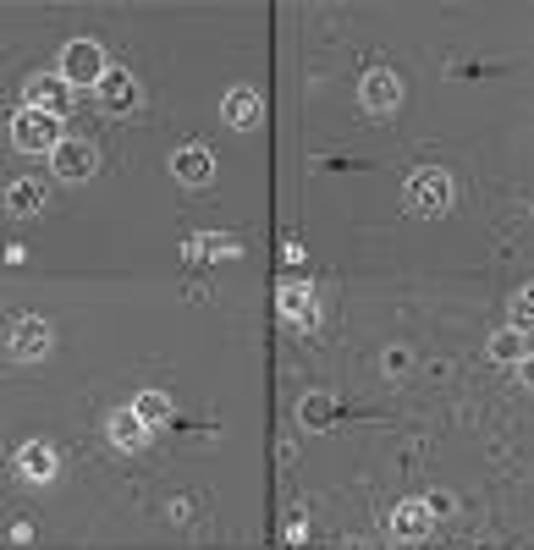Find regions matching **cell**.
I'll return each instance as SVG.
<instances>
[{
  "instance_id": "6da1fadb",
  "label": "cell",
  "mask_w": 534,
  "mask_h": 550,
  "mask_svg": "<svg viewBox=\"0 0 534 550\" xmlns=\"http://www.w3.org/2000/svg\"><path fill=\"white\" fill-rule=\"evenodd\" d=\"M452 204H457V182L441 165H424V171H413L408 182H402V209L419 215V220H441Z\"/></svg>"
},
{
  "instance_id": "7a4b0ae2",
  "label": "cell",
  "mask_w": 534,
  "mask_h": 550,
  "mask_svg": "<svg viewBox=\"0 0 534 550\" xmlns=\"http://www.w3.org/2000/svg\"><path fill=\"white\" fill-rule=\"evenodd\" d=\"M56 72L67 77L72 88H100V77L111 72V61H105V50L94 39H72V44H61Z\"/></svg>"
},
{
  "instance_id": "3957f363",
  "label": "cell",
  "mask_w": 534,
  "mask_h": 550,
  "mask_svg": "<svg viewBox=\"0 0 534 550\" xmlns=\"http://www.w3.org/2000/svg\"><path fill=\"white\" fill-rule=\"evenodd\" d=\"M61 121L56 116H45V110H17L12 116V149H23V154H56L61 149Z\"/></svg>"
},
{
  "instance_id": "277c9868",
  "label": "cell",
  "mask_w": 534,
  "mask_h": 550,
  "mask_svg": "<svg viewBox=\"0 0 534 550\" xmlns=\"http://www.w3.org/2000/svg\"><path fill=\"white\" fill-rule=\"evenodd\" d=\"M358 110H364L369 121H386L402 110V77L386 72V66H375V72L358 77Z\"/></svg>"
},
{
  "instance_id": "5b68a950",
  "label": "cell",
  "mask_w": 534,
  "mask_h": 550,
  "mask_svg": "<svg viewBox=\"0 0 534 550\" xmlns=\"http://www.w3.org/2000/svg\"><path fill=\"white\" fill-rule=\"evenodd\" d=\"M72 99H78V88L67 83L61 72H39V77H28L23 83V105L28 110H45V116H72Z\"/></svg>"
},
{
  "instance_id": "8992f818",
  "label": "cell",
  "mask_w": 534,
  "mask_h": 550,
  "mask_svg": "<svg viewBox=\"0 0 534 550\" xmlns=\"http://www.w3.org/2000/svg\"><path fill=\"white\" fill-rule=\"evenodd\" d=\"M94 99H100L105 116H138V110H144V88H138V77L122 72V66H111V72L100 77Z\"/></svg>"
},
{
  "instance_id": "52a82bcc",
  "label": "cell",
  "mask_w": 534,
  "mask_h": 550,
  "mask_svg": "<svg viewBox=\"0 0 534 550\" xmlns=\"http://www.w3.org/2000/svg\"><path fill=\"white\" fill-rule=\"evenodd\" d=\"M50 171H56L61 182H94V171H100L94 138H61V149L50 154Z\"/></svg>"
},
{
  "instance_id": "ba28073f",
  "label": "cell",
  "mask_w": 534,
  "mask_h": 550,
  "mask_svg": "<svg viewBox=\"0 0 534 550\" xmlns=\"http://www.w3.org/2000/svg\"><path fill=\"white\" fill-rule=\"evenodd\" d=\"M50 352H56V330H50V319L39 314H23L12 325V358L17 363H45Z\"/></svg>"
},
{
  "instance_id": "9c48e42d",
  "label": "cell",
  "mask_w": 534,
  "mask_h": 550,
  "mask_svg": "<svg viewBox=\"0 0 534 550\" xmlns=\"http://www.w3.org/2000/svg\"><path fill=\"white\" fill-rule=\"evenodd\" d=\"M276 314H281V325H287V330L314 336V330H320V297H314V286H281Z\"/></svg>"
},
{
  "instance_id": "30bf717a",
  "label": "cell",
  "mask_w": 534,
  "mask_h": 550,
  "mask_svg": "<svg viewBox=\"0 0 534 550\" xmlns=\"http://www.w3.org/2000/svg\"><path fill=\"white\" fill-rule=\"evenodd\" d=\"M166 171L177 176L182 187H204V182L215 176V154L204 149V143H182V149H171Z\"/></svg>"
},
{
  "instance_id": "8fae6325",
  "label": "cell",
  "mask_w": 534,
  "mask_h": 550,
  "mask_svg": "<svg viewBox=\"0 0 534 550\" xmlns=\"http://www.w3.org/2000/svg\"><path fill=\"white\" fill-rule=\"evenodd\" d=\"M105 435H111V446H116V451H127V457H138V451L149 446V435H155V429H149L144 418L133 413V407H116V413L105 418Z\"/></svg>"
},
{
  "instance_id": "7c38bea8",
  "label": "cell",
  "mask_w": 534,
  "mask_h": 550,
  "mask_svg": "<svg viewBox=\"0 0 534 550\" xmlns=\"http://www.w3.org/2000/svg\"><path fill=\"white\" fill-rule=\"evenodd\" d=\"M17 473H23L28 484H56L61 473V457L50 440H28V446H17Z\"/></svg>"
},
{
  "instance_id": "4fadbf2b",
  "label": "cell",
  "mask_w": 534,
  "mask_h": 550,
  "mask_svg": "<svg viewBox=\"0 0 534 550\" xmlns=\"http://www.w3.org/2000/svg\"><path fill=\"white\" fill-rule=\"evenodd\" d=\"M386 528H391V539H402V545H419V539H430L435 517L424 512V501H397L391 517H386Z\"/></svg>"
},
{
  "instance_id": "5bb4252c",
  "label": "cell",
  "mask_w": 534,
  "mask_h": 550,
  "mask_svg": "<svg viewBox=\"0 0 534 550\" xmlns=\"http://www.w3.org/2000/svg\"><path fill=\"white\" fill-rule=\"evenodd\" d=\"M45 204H50V187L39 182V176H12V182H6V215L34 220Z\"/></svg>"
},
{
  "instance_id": "9a60e30c",
  "label": "cell",
  "mask_w": 534,
  "mask_h": 550,
  "mask_svg": "<svg viewBox=\"0 0 534 550\" xmlns=\"http://www.w3.org/2000/svg\"><path fill=\"white\" fill-rule=\"evenodd\" d=\"M259 116H265V105H259L254 88H232V94L221 99V121H226V127H237V132L259 127Z\"/></svg>"
},
{
  "instance_id": "2e32d148",
  "label": "cell",
  "mask_w": 534,
  "mask_h": 550,
  "mask_svg": "<svg viewBox=\"0 0 534 550\" xmlns=\"http://www.w3.org/2000/svg\"><path fill=\"white\" fill-rule=\"evenodd\" d=\"M237 237L232 231H204V237H188L182 242V259H210V264H221V259H237Z\"/></svg>"
},
{
  "instance_id": "e0dca14e",
  "label": "cell",
  "mask_w": 534,
  "mask_h": 550,
  "mask_svg": "<svg viewBox=\"0 0 534 550\" xmlns=\"http://www.w3.org/2000/svg\"><path fill=\"white\" fill-rule=\"evenodd\" d=\"M490 363H507V369H523L529 363V336H518V330H496V336L485 341Z\"/></svg>"
},
{
  "instance_id": "ac0fdd59",
  "label": "cell",
  "mask_w": 534,
  "mask_h": 550,
  "mask_svg": "<svg viewBox=\"0 0 534 550\" xmlns=\"http://www.w3.org/2000/svg\"><path fill=\"white\" fill-rule=\"evenodd\" d=\"M331 418H336V396L309 391V396L298 402V424H303V429H331Z\"/></svg>"
},
{
  "instance_id": "d6986e66",
  "label": "cell",
  "mask_w": 534,
  "mask_h": 550,
  "mask_svg": "<svg viewBox=\"0 0 534 550\" xmlns=\"http://www.w3.org/2000/svg\"><path fill=\"white\" fill-rule=\"evenodd\" d=\"M127 407H133V413L144 418L149 429H155V424H171V396H166V391H138Z\"/></svg>"
},
{
  "instance_id": "ffe728a7",
  "label": "cell",
  "mask_w": 534,
  "mask_h": 550,
  "mask_svg": "<svg viewBox=\"0 0 534 550\" xmlns=\"http://www.w3.org/2000/svg\"><path fill=\"white\" fill-rule=\"evenodd\" d=\"M507 319H512L507 330H518V336H529V325H534V297H529V292H512V303H507Z\"/></svg>"
},
{
  "instance_id": "44dd1931",
  "label": "cell",
  "mask_w": 534,
  "mask_h": 550,
  "mask_svg": "<svg viewBox=\"0 0 534 550\" xmlns=\"http://www.w3.org/2000/svg\"><path fill=\"white\" fill-rule=\"evenodd\" d=\"M380 369H386V380H402V374H413V352L408 347H386L380 352Z\"/></svg>"
},
{
  "instance_id": "7402d4cb",
  "label": "cell",
  "mask_w": 534,
  "mask_h": 550,
  "mask_svg": "<svg viewBox=\"0 0 534 550\" xmlns=\"http://www.w3.org/2000/svg\"><path fill=\"white\" fill-rule=\"evenodd\" d=\"M424 512H430V517H452L457 512V495L452 490H430V495H424Z\"/></svg>"
},
{
  "instance_id": "603a6c76",
  "label": "cell",
  "mask_w": 534,
  "mask_h": 550,
  "mask_svg": "<svg viewBox=\"0 0 534 550\" xmlns=\"http://www.w3.org/2000/svg\"><path fill=\"white\" fill-rule=\"evenodd\" d=\"M303 539H309V517H303V506H298V512H292V517H287V545H292V550H298V545H303Z\"/></svg>"
},
{
  "instance_id": "cb8c5ba5",
  "label": "cell",
  "mask_w": 534,
  "mask_h": 550,
  "mask_svg": "<svg viewBox=\"0 0 534 550\" xmlns=\"http://www.w3.org/2000/svg\"><path fill=\"white\" fill-rule=\"evenodd\" d=\"M166 512L177 517V523H188V517H193V501H188V495H171V501H166Z\"/></svg>"
},
{
  "instance_id": "d4e9b609",
  "label": "cell",
  "mask_w": 534,
  "mask_h": 550,
  "mask_svg": "<svg viewBox=\"0 0 534 550\" xmlns=\"http://www.w3.org/2000/svg\"><path fill=\"white\" fill-rule=\"evenodd\" d=\"M281 259H287V264H309V248H303L298 237H287V248H281Z\"/></svg>"
},
{
  "instance_id": "484cf974",
  "label": "cell",
  "mask_w": 534,
  "mask_h": 550,
  "mask_svg": "<svg viewBox=\"0 0 534 550\" xmlns=\"http://www.w3.org/2000/svg\"><path fill=\"white\" fill-rule=\"evenodd\" d=\"M12 545H34V523H12Z\"/></svg>"
},
{
  "instance_id": "4316f807",
  "label": "cell",
  "mask_w": 534,
  "mask_h": 550,
  "mask_svg": "<svg viewBox=\"0 0 534 550\" xmlns=\"http://www.w3.org/2000/svg\"><path fill=\"white\" fill-rule=\"evenodd\" d=\"M298 550H309V545H298Z\"/></svg>"
}]
</instances>
